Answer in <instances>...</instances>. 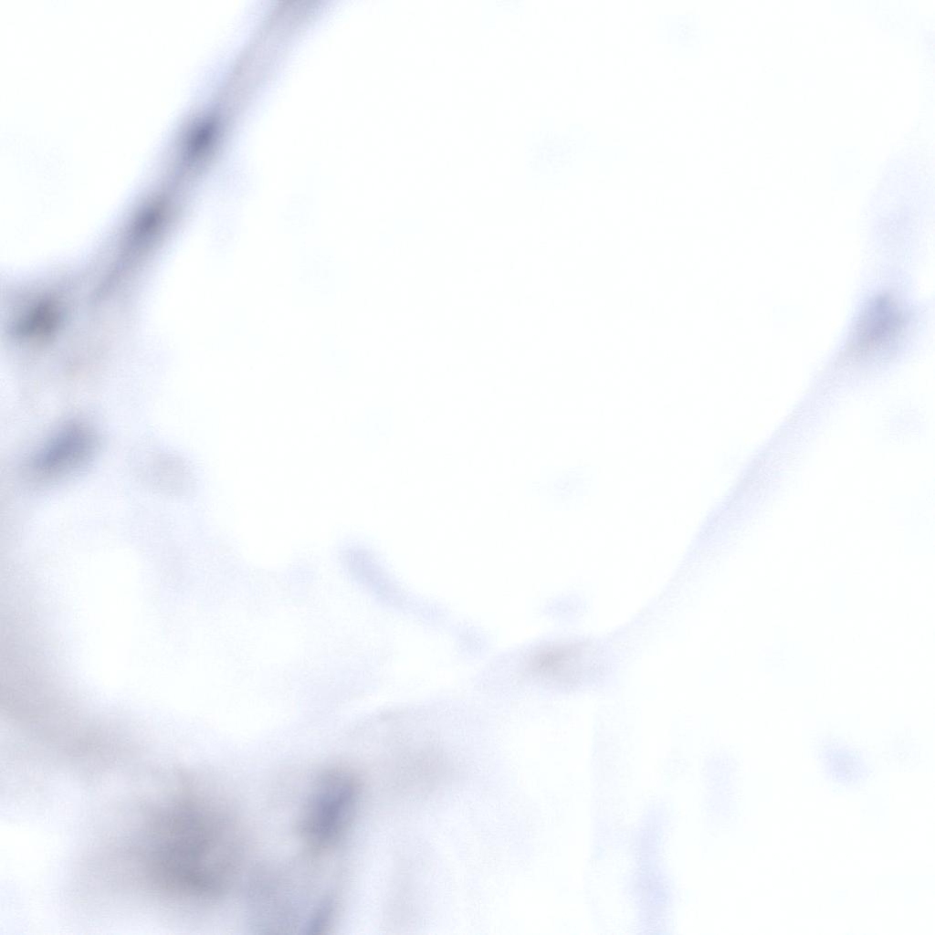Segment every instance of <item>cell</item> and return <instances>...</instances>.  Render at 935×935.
I'll return each mask as SVG.
<instances>
[{"mask_svg": "<svg viewBox=\"0 0 935 935\" xmlns=\"http://www.w3.org/2000/svg\"><path fill=\"white\" fill-rule=\"evenodd\" d=\"M903 317L897 304L888 297L872 301L856 323L851 349L859 354L880 351L901 332Z\"/></svg>", "mask_w": 935, "mask_h": 935, "instance_id": "cell-3", "label": "cell"}, {"mask_svg": "<svg viewBox=\"0 0 935 935\" xmlns=\"http://www.w3.org/2000/svg\"><path fill=\"white\" fill-rule=\"evenodd\" d=\"M172 841L163 848L172 887L192 898L220 896L232 882L241 856V836L227 807L190 801L172 825Z\"/></svg>", "mask_w": 935, "mask_h": 935, "instance_id": "cell-1", "label": "cell"}, {"mask_svg": "<svg viewBox=\"0 0 935 935\" xmlns=\"http://www.w3.org/2000/svg\"><path fill=\"white\" fill-rule=\"evenodd\" d=\"M360 795L356 776L345 768L323 772L304 803L299 835L311 856L332 850L352 825Z\"/></svg>", "mask_w": 935, "mask_h": 935, "instance_id": "cell-2", "label": "cell"}, {"mask_svg": "<svg viewBox=\"0 0 935 935\" xmlns=\"http://www.w3.org/2000/svg\"><path fill=\"white\" fill-rule=\"evenodd\" d=\"M583 650L575 646H558L540 653L533 661L532 668L540 676L561 681L573 682L584 668Z\"/></svg>", "mask_w": 935, "mask_h": 935, "instance_id": "cell-5", "label": "cell"}, {"mask_svg": "<svg viewBox=\"0 0 935 935\" xmlns=\"http://www.w3.org/2000/svg\"><path fill=\"white\" fill-rule=\"evenodd\" d=\"M91 447L92 438L86 429L68 426L37 455L33 469L39 476L61 474L85 459Z\"/></svg>", "mask_w": 935, "mask_h": 935, "instance_id": "cell-4", "label": "cell"}]
</instances>
